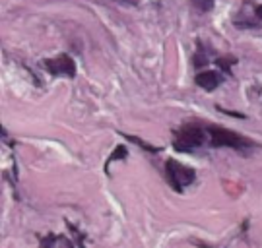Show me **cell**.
Returning <instances> with one entry per match:
<instances>
[{
    "label": "cell",
    "mask_w": 262,
    "mask_h": 248,
    "mask_svg": "<svg viewBox=\"0 0 262 248\" xmlns=\"http://www.w3.org/2000/svg\"><path fill=\"white\" fill-rule=\"evenodd\" d=\"M43 68L47 70L51 76H58V78H74L76 76V64L72 56L68 55H58L55 58H45Z\"/></svg>",
    "instance_id": "cell-4"
},
{
    "label": "cell",
    "mask_w": 262,
    "mask_h": 248,
    "mask_svg": "<svg viewBox=\"0 0 262 248\" xmlns=\"http://www.w3.org/2000/svg\"><path fill=\"white\" fill-rule=\"evenodd\" d=\"M58 244H60V248H76L74 242H70L66 237H58Z\"/></svg>",
    "instance_id": "cell-11"
},
{
    "label": "cell",
    "mask_w": 262,
    "mask_h": 248,
    "mask_svg": "<svg viewBox=\"0 0 262 248\" xmlns=\"http://www.w3.org/2000/svg\"><path fill=\"white\" fill-rule=\"evenodd\" d=\"M128 155V151H126V147L124 146H119L115 147V151H113V155L107 159V163H105V171H109V165H111L113 161H117V159H126Z\"/></svg>",
    "instance_id": "cell-6"
},
{
    "label": "cell",
    "mask_w": 262,
    "mask_h": 248,
    "mask_svg": "<svg viewBox=\"0 0 262 248\" xmlns=\"http://www.w3.org/2000/svg\"><path fill=\"white\" fill-rule=\"evenodd\" d=\"M254 14H256V16H258V18L262 19V4H260V6H256V8H254Z\"/></svg>",
    "instance_id": "cell-13"
},
{
    "label": "cell",
    "mask_w": 262,
    "mask_h": 248,
    "mask_svg": "<svg viewBox=\"0 0 262 248\" xmlns=\"http://www.w3.org/2000/svg\"><path fill=\"white\" fill-rule=\"evenodd\" d=\"M224 83V74L215 72V70H206V72L196 74V85L206 89V92H214L215 87H220Z\"/></svg>",
    "instance_id": "cell-5"
},
{
    "label": "cell",
    "mask_w": 262,
    "mask_h": 248,
    "mask_svg": "<svg viewBox=\"0 0 262 248\" xmlns=\"http://www.w3.org/2000/svg\"><path fill=\"white\" fill-rule=\"evenodd\" d=\"M165 176H167V183L171 184V188L175 192H183L187 186H190L196 181L194 169L179 163L177 159H167V163H165Z\"/></svg>",
    "instance_id": "cell-3"
},
{
    "label": "cell",
    "mask_w": 262,
    "mask_h": 248,
    "mask_svg": "<svg viewBox=\"0 0 262 248\" xmlns=\"http://www.w3.org/2000/svg\"><path fill=\"white\" fill-rule=\"evenodd\" d=\"M192 4H194L200 12H210V10H214L215 0H192Z\"/></svg>",
    "instance_id": "cell-7"
},
{
    "label": "cell",
    "mask_w": 262,
    "mask_h": 248,
    "mask_svg": "<svg viewBox=\"0 0 262 248\" xmlns=\"http://www.w3.org/2000/svg\"><path fill=\"white\" fill-rule=\"evenodd\" d=\"M119 2H124V4H132V6H134V4H138V2H142V0H119Z\"/></svg>",
    "instance_id": "cell-12"
},
{
    "label": "cell",
    "mask_w": 262,
    "mask_h": 248,
    "mask_svg": "<svg viewBox=\"0 0 262 248\" xmlns=\"http://www.w3.org/2000/svg\"><path fill=\"white\" fill-rule=\"evenodd\" d=\"M194 64H196V68H202V66L208 64V56L204 55L202 45H198V53H196V56H194Z\"/></svg>",
    "instance_id": "cell-8"
},
{
    "label": "cell",
    "mask_w": 262,
    "mask_h": 248,
    "mask_svg": "<svg viewBox=\"0 0 262 248\" xmlns=\"http://www.w3.org/2000/svg\"><path fill=\"white\" fill-rule=\"evenodd\" d=\"M206 140H210V136H208V126L190 122V124H185V126H181L179 130H175L173 147L177 151H183V153H190V151H194V149L204 146Z\"/></svg>",
    "instance_id": "cell-1"
},
{
    "label": "cell",
    "mask_w": 262,
    "mask_h": 248,
    "mask_svg": "<svg viewBox=\"0 0 262 248\" xmlns=\"http://www.w3.org/2000/svg\"><path fill=\"white\" fill-rule=\"evenodd\" d=\"M215 64L222 68V72H229L231 64H235V58H215Z\"/></svg>",
    "instance_id": "cell-10"
},
{
    "label": "cell",
    "mask_w": 262,
    "mask_h": 248,
    "mask_svg": "<svg viewBox=\"0 0 262 248\" xmlns=\"http://www.w3.org/2000/svg\"><path fill=\"white\" fill-rule=\"evenodd\" d=\"M208 136H210V146L212 147H231L235 151H243V153L254 147L253 140L245 138L233 130L220 128V126H208Z\"/></svg>",
    "instance_id": "cell-2"
},
{
    "label": "cell",
    "mask_w": 262,
    "mask_h": 248,
    "mask_svg": "<svg viewBox=\"0 0 262 248\" xmlns=\"http://www.w3.org/2000/svg\"><path fill=\"white\" fill-rule=\"evenodd\" d=\"M126 140H130V142H134V144H138V146H142L144 149H148V151H151V153H158L159 151V147H154V146H148L144 140H140V138H136V136H124Z\"/></svg>",
    "instance_id": "cell-9"
}]
</instances>
